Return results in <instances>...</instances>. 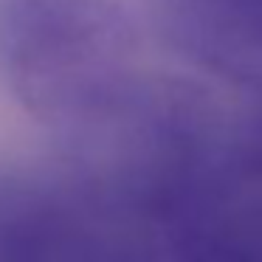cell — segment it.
<instances>
[{"mask_svg": "<svg viewBox=\"0 0 262 262\" xmlns=\"http://www.w3.org/2000/svg\"><path fill=\"white\" fill-rule=\"evenodd\" d=\"M206 169L220 183L262 200V113L223 127Z\"/></svg>", "mask_w": 262, "mask_h": 262, "instance_id": "cell-4", "label": "cell"}, {"mask_svg": "<svg viewBox=\"0 0 262 262\" xmlns=\"http://www.w3.org/2000/svg\"><path fill=\"white\" fill-rule=\"evenodd\" d=\"M138 29L116 0H0V88L62 133L136 71Z\"/></svg>", "mask_w": 262, "mask_h": 262, "instance_id": "cell-1", "label": "cell"}, {"mask_svg": "<svg viewBox=\"0 0 262 262\" xmlns=\"http://www.w3.org/2000/svg\"><path fill=\"white\" fill-rule=\"evenodd\" d=\"M158 26L189 62L262 93V0H161Z\"/></svg>", "mask_w": 262, "mask_h": 262, "instance_id": "cell-2", "label": "cell"}, {"mask_svg": "<svg viewBox=\"0 0 262 262\" xmlns=\"http://www.w3.org/2000/svg\"><path fill=\"white\" fill-rule=\"evenodd\" d=\"M206 161L161 226L169 262H262V200L220 183Z\"/></svg>", "mask_w": 262, "mask_h": 262, "instance_id": "cell-3", "label": "cell"}]
</instances>
